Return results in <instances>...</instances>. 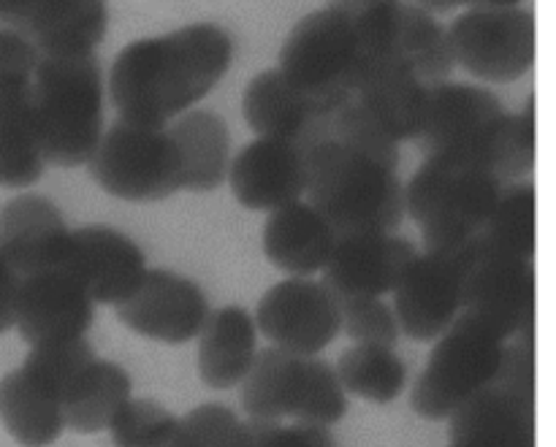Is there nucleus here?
Masks as SVG:
<instances>
[{"mask_svg":"<svg viewBox=\"0 0 556 447\" xmlns=\"http://www.w3.org/2000/svg\"><path fill=\"white\" fill-rule=\"evenodd\" d=\"M87 168L103 193L130 204L166 201L182 190V161L168 128L117 119L101 136Z\"/></svg>","mask_w":556,"mask_h":447,"instance_id":"1a4fd4ad","label":"nucleus"},{"mask_svg":"<svg viewBox=\"0 0 556 447\" xmlns=\"http://www.w3.org/2000/svg\"><path fill=\"white\" fill-rule=\"evenodd\" d=\"M334 139L383 166H400V141H394V136L375 119V114L356 95L348 98L334 112Z\"/></svg>","mask_w":556,"mask_h":447,"instance_id":"f704fd0d","label":"nucleus"},{"mask_svg":"<svg viewBox=\"0 0 556 447\" xmlns=\"http://www.w3.org/2000/svg\"><path fill=\"white\" fill-rule=\"evenodd\" d=\"M65 271L81 282L96 304H119L147 274L139 244L109 226H81L71 231Z\"/></svg>","mask_w":556,"mask_h":447,"instance_id":"f3484780","label":"nucleus"},{"mask_svg":"<svg viewBox=\"0 0 556 447\" xmlns=\"http://www.w3.org/2000/svg\"><path fill=\"white\" fill-rule=\"evenodd\" d=\"M231 60L233 38L215 22L139 38L114 58L109 95L125 123L166 128L215 90Z\"/></svg>","mask_w":556,"mask_h":447,"instance_id":"f257e3e1","label":"nucleus"},{"mask_svg":"<svg viewBox=\"0 0 556 447\" xmlns=\"http://www.w3.org/2000/svg\"><path fill=\"white\" fill-rule=\"evenodd\" d=\"M508 342L497 325L462 309L438 336L427 367L413 383L410 407L416 416L448 421L467 399L494 383Z\"/></svg>","mask_w":556,"mask_h":447,"instance_id":"423d86ee","label":"nucleus"},{"mask_svg":"<svg viewBox=\"0 0 556 447\" xmlns=\"http://www.w3.org/2000/svg\"><path fill=\"white\" fill-rule=\"evenodd\" d=\"M418 250L394 233H345L337 237L324 282L337 296H380L391 293Z\"/></svg>","mask_w":556,"mask_h":447,"instance_id":"6ab92c4d","label":"nucleus"},{"mask_svg":"<svg viewBox=\"0 0 556 447\" xmlns=\"http://www.w3.org/2000/svg\"><path fill=\"white\" fill-rule=\"evenodd\" d=\"M429 87L396 58V52L364 54L353 95L375 114L394 141H413L424 119Z\"/></svg>","mask_w":556,"mask_h":447,"instance_id":"4be33fe9","label":"nucleus"},{"mask_svg":"<svg viewBox=\"0 0 556 447\" xmlns=\"http://www.w3.org/2000/svg\"><path fill=\"white\" fill-rule=\"evenodd\" d=\"M71 228L47 195L25 193L0 206V253L20 277L63 269Z\"/></svg>","mask_w":556,"mask_h":447,"instance_id":"412c9836","label":"nucleus"},{"mask_svg":"<svg viewBox=\"0 0 556 447\" xmlns=\"http://www.w3.org/2000/svg\"><path fill=\"white\" fill-rule=\"evenodd\" d=\"M481 242L500 253L516 255V258L532 260L538 250V193L535 184L514 182L503 188L492 217L483 231L478 233Z\"/></svg>","mask_w":556,"mask_h":447,"instance_id":"2f4dec72","label":"nucleus"},{"mask_svg":"<svg viewBox=\"0 0 556 447\" xmlns=\"http://www.w3.org/2000/svg\"><path fill=\"white\" fill-rule=\"evenodd\" d=\"M117 320L134 334L161 345H188L199 336L210 302L199 282L168 269H147L144 280L119 304Z\"/></svg>","mask_w":556,"mask_h":447,"instance_id":"2eb2a0df","label":"nucleus"},{"mask_svg":"<svg viewBox=\"0 0 556 447\" xmlns=\"http://www.w3.org/2000/svg\"><path fill=\"white\" fill-rule=\"evenodd\" d=\"M130 391H134V383H130L128 369L106 361V358H96L85 369V374L76 380L74 388L65 394V429L81 434V437L106 432L114 416L130 399Z\"/></svg>","mask_w":556,"mask_h":447,"instance_id":"bb28decb","label":"nucleus"},{"mask_svg":"<svg viewBox=\"0 0 556 447\" xmlns=\"http://www.w3.org/2000/svg\"><path fill=\"white\" fill-rule=\"evenodd\" d=\"M448 421L451 447H535V336L510 340L494 383Z\"/></svg>","mask_w":556,"mask_h":447,"instance_id":"6e6552de","label":"nucleus"},{"mask_svg":"<svg viewBox=\"0 0 556 447\" xmlns=\"http://www.w3.org/2000/svg\"><path fill=\"white\" fill-rule=\"evenodd\" d=\"M114 447H193L182 418L152 399L130 396L106 429Z\"/></svg>","mask_w":556,"mask_h":447,"instance_id":"473e14b6","label":"nucleus"},{"mask_svg":"<svg viewBox=\"0 0 556 447\" xmlns=\"http://www.w3.org/2000/svg\"><path fill=\"white\" fill-rule=\"evenodd\" d=\"M500 193L503 182L486 168L427 157L405 184V215L421 226L424 247L454 250L483 231Z\"/></svg>","mask_w":556,"mask_h":447,"instance_id":"20e7f679","label":"nucleus"},{"mask_svg":"<svg viewBox=\"0 0 556 447\" xmlns=\"http://www.w3.org/2000/svg\"><path fill=\"white\" fill-rule=\"evenodd\" d=\"M470 244L472 239L454 250L418 253L391 291L396 323L413 342H434L462 312Z\"/></svg>","mask_w":556,"mask_h":447,"instance_id":"ddd939ff","label":"nucleus"},{"mask_svg":"<svg viewBox=\"0 0 556 447\" xmlns=\"http://www.w3.org/2000/svg\"><path fill=\"white\" fill-rule=\"evenodd\" d=\"M41 139L30 108V92L0 101V188H30L43 177Z\"/></svg>","mask_w":556,"mask_h":447,"instance_id":"c756f323","label":"nucleus"},{"mask_svg":"<svg viewBox=\"0 0 556 447\" xmlns=\"http://www.w3.org/2000/svg\"><path fill=\"white\" fill-rule=\"evenodd\" d=\"M58 5L60 0H0V25L30 38Z\"/></svg>","mask_w":556,"mask_h":447,"instance_id":"a19ab883","label":"nucleus"},{"mask_svg":"<svg viewBox=\"0 0 556 447\" xmlns=\"http://www.w3.org/2000/svg\"><path fill=\"white\" fill-rule=\"evenodd\" d=\"M253 320L271 347L318 356L340 334V304L324 280L288 277L261 296Z\"/></svg>","mask_w":556,"mask_h":447,"instance_id":"4468645a","label":"nucleus"},{"mask_svg":"<svg viewBox=\"0 0 556 447\" xmlns=\"http://www.w3.org/2000/svg\"><path fill=\"white\" fill-rule=\"evenodd\" d=\"M0 423L22 447H49L65 432L63 405L22 369L0 378Z\"/></svg>","mask_w":556,"mask_h":447,"instance_id":"a878e982","label":"nucleus"},{"mask_svg":"<svg viewBox=\"0 0 556 447\" xmlns=\"http://www.w3.org/2000/svg\"><path fill=\"white\" fill-rule=\"evenodd\" d=\"M345 394L358 396L369 405H391L407 385V367L394 347L353 345L334 367Z\"/></svg>","mask_w":556,"mask_h":447,"instance_id":"7c9ffc66","label":"nucleus"},{"mask_svg":"<svg viewBox=\"0 0 556 447\" xmlns=\"http://www.w3.org/2000/svg\"><path fill=\"white\" fill-rule=\"evenodd\" d=\"M456 65L486 81H516L535 65L538 22L525 9H470L448 27Z\"/></svg>","mask_w":556,"mask_h":447,"instance_id":"9b49d317","label":"nucleus"},{"mask_svg":"<svg viewBox=\"0 0 556 447\" xmlns=\"http://www.w3.org/2000/svg\"><path fill=\"white\" fill-rule=\"evenodd\" d=\"M304 193L337 237L394 233L405 220V182L396 168L383 166L337 139L307 152Z\"/></svg>","mask_w":556,"mask_h":447,"instance_id":"f03ea898","label":"nucleus"},{"mask_svg":"<svg viewBox=\"0 0 556 447\" xmlns=\"http://www.w3.org/2000/svg\"><path fill=\"white\" fill-rule=\"evenodd\" d=\"M389 3H396V0H329L331 9H340L351 16H362L367 14V11L380 9V5H389Z\"/></svg>","mask_w":556,"mask_h":447,"instance_id":"37998d69","label":"nucleus"},{"mask_svg":"<svg viewBox=\"0 0 556 447\" xmlns=\"http://www.w3.org/2000/svg\"><path fill=\"white\" fill-rule=\"evenodd\" d=\"M521 0H467L472 9H516Z\"/></svg>","mask_w":556,"mask_h":447,"instance_id":"a18cd8bd","label":"nucleus"},{"mask_svg":"<svg viewBox=\"0 0 556 447\" xmlns=\"http://www.w3.org/2000/svg\"><path fill=\"white\" fill-rule=\"evenodd\" d=\"M337 296V293H334ZM340 304V331L356 345L394 347L400 340V323L380 296H337Z\"/></svg>","mask_w":556,"mask_h":447,"instance_id":"e433bc0d","label":"nucleus"},{"mask_svg":"<svg viewBox=\"0 0 556 447\" xmlns=\"http://www.w3.org/2000/svg\"><path fill=\"white\" fill-rule=\"evenodd\" d=\"M248 423L253 447H337L334 434L329 426L318 423H269V421H244Z\"/></svg>","mask_w":556,"mask_h":447,"instance_id":"ea45409f","label":"nucleus"},{"mask_svg":"<svg viewBox=\"0 0 556 447\" xmlns=\"http://www.w3.org/2000/svg\"><path fill=\"white\" fill-rule=\"evenodd\" d=\"M98 356L90 342L85 336H76V340L47 342V345L30 347L20 369L30 374L38 385H43L63 405L65 394L74 388L76 380L85 374V369Z\"/></svg>","mask_w":556,"mask_h":447,"instance_id":"72a5a7b5","label":"nucleus"},{"mask_svg":"<svg viewBox=\"0 0 556 447\" xmlns=\"http://www.w3.org/2000/svg\"><path fill=\"white\" fill-rule=\"evenodd\" d=\"M96 318V302L71 271L49 269L22 277L16 296V331L30 347L85 336Z\"/></svg>","mask_w":556,"mask_h":447,"instance_id":"dca6fc26","label":"nucleus"},{"mask_svg":"<svg viewBox=\"0 0 556 447\" xmlns=\"http://www.w3.org/2000/svg\"><path fill=\"white\" fill-rule=\"evenodd\" d=\"M109 0H60L58 9L33 30L30 41L41 58L92 54L106 38Z\"/></svg>","mask_w":556,"mask_h":447,"instance_id":"c85d7f7f","label":"nucleus"},{"mask_svg":"<svg viewBox=\"0 0 556 447\" xmlns=\"http://www.w3.org/2000/svg\"><path fill=\"white\" fill-rule=\"evenodd\" d=\"M193 447H253L248 423L226 405H199L182 418Z\"/></svg>","mask_w":556,"mask_h":447,"instance_id":"4c0bfd02","label":"nucleus"},{"mask_svg":"<svg viewBox=\"0 0 556 447\" xmlns=\"http://www.w3.org/2000/svg\"><path fill=\"white\" fill-rule=\"evenodd\" d=\"M103 95L96 54L38 60L30 108L43 161L60 168L87 166L103 136Z\"/></svg>","mask_w":556,"mask_h":447,"instance_id":"7ed1b4c3","label":"nucleus"},{"mask_svg":"<svg viewBox=\"0 0 556 447\" xmlns=\"http://www.w3.org/2000/svg\"><path fill=\"white\" fill-rule=\"evenodd\" d=\"M503 119L505 108L494 92L462 81H440L427 90L421 128L413 144L424 157L472 163L494 174Z\"/></svg>","mask_w":556,"mask_h":447,"instance_id":"9d476101","label":"nucleus"},{"mask_svg":"<svg viewBox=\"0 0 556 447\" xmlns=\"http://www.w3.org/2000/svg\"><path fill=\"white\" fill-rule=\"evenodd\" d=\"M242 410L250 421H296L334 426L348 416V394L334 367L318 356L266 347L242 383Z\"/></svg>","mask_w":556,"mask_h":447,"instance_id":"39448f33","label":"nucleus"},{"mask_svg":"<svg viewBox=\"0 0 556 447\" xmlns=\"http://www.w3.org/2000/svg\"><path fill=\"white\" fill-rule=\"evenodd\" d=\"M334 242V228L318 209L302 201L269 212L264 226L266 260L291 277H313L324 271Z\"/></svg>","mask_w":556,"mask_h":447,"instance_id":"5701e85b","label":"nucleus"},{"mask_svg":"<svg viewBox=\"0 0 556 447\" xmlns=\"http://www.w3.org/2000/svg\"><path fill=\"white\" fill-rule=\"evenodd\" d=\"M182 161V190L212 193L220 188L231 166V136L223 117L206 108H188L168 128Z\"/></svg>","mask_w":556,"mask_h":447,"instance_id":"393cba45","label":"nucleus"},{"mask_svg":"<svg viewBox=\"0 0 556 447\" xmlns=\"http://www.w3.org/2000/svg\"><path fill=\"white\" fill-rule=\"evenodd\" d=\"M22 277L14 266L0 253V336L14 329L16 320V296H20Z\"/></svg>","mask_w":556,"mask_h":447,"instance_id":"79ce46f5","label":"nucleus"},{"mask_svg":"<svg viewBox=\"0 0 556 447\" xmlns=\"http://www.w3.org/2000/svg\"><path fill=\"white\" fill-rule=\"evenodd\" d=\"M410 3L421 5L429 14H448V11L459 9V5H467V0H410Z\"/></svg>","mask_w":556,"mask_h":447,"instance_id":"c03bdc74","label":"nucleus"},{"mask_svg":"<svg viewBox=\"0 0 556 447\" xmlns=\"http://www.w3.org/2000/svg\"><path fill=\"white\" fill-rule=\"evenodd\" d=\"M244 119L258 133V139H277L302 146H313L334 139V114L320 112L309 103L280 68L261 71L244 90Z\"/></svg>","mask_w":556,"mask_h":447,"instance_id":"a211bd4d","label":"nucleus"},{"mask_svg":"<svg viewBox=\"0 0 556 447\" xmlns=\"http://www.w3.org/2000/svg\"><path fill=\"white\" fill-rule=\"evenodd\" d=\"M538 103L535 95L525 103V108L516 114L505 112L503 128L497 141V161L494 174L500 182L521 179L535 168L538 155Z\"/></svg>","mask_w":556,"mask_h":447,"instance_id":"c9c22d12","label":"nucleus"},{"mask_svg":"<svg viewBox=\"0 0 556 447\" xmlns=\"http://www.w3.org/2000/svg\"><path fill=\"white\" fill-rule=\"evenodd\" d=\"M231 193L244 209L275 212L304 195L307 152L277 139H255L228 166Z\"/></svg>","mask_w":556,"mask_h":447,"instance_id":"aec40b11","label":"nucleus"},{"mask_svg":"<svg viewBox=\"0 0 556 447\" xmlns=\"http://www.w3.org/2000/svg\"><path fill=\"white\" fill-rule=\"evenodd\" d=\"M362 63L356 22L331 5L302 16L280 49V74L326 114H334L353 95Z\"/></svg>","mask_w":556,"mask_h":447,"instance_id":"0eeeda50","label":"nucleus"},{"mask_svg":"<svg viewBox=\"0 0 556 447\" xmlns=\"http://www.w3.org/2000/svg\"><path fill=\"white\" fill-rule=\"evenodd\" d=\"M195 340H199L201 383L212 391L237 388L258 353L255 320L239 304L210 309Z\"/></svg>","mask_w":556,"mask_h":447,"instance_id":"b1692460","label":"nucleus"},{"mask_svg":"<svg viewBox=\"0 0 556 447\" xmlns=\"http://www.w3.org/2000/svg\"><path fill=\"white\" fill-rule=\"evenodd\" d=\"M394 52L427 87L448 81L456 68L448 27L410 0H402L396 11Z\"/></svg>","mask_w":556,"mask_h":447,"instance_id":"cd10ccee","label":"nucleus"},{"mask_svg":"<svg viewBox=\"0 0 556 447\" xmlns=\"http://www.w3.org/2000/svg\"><path fill=\"white\" fill-rule=\"evenodd\" d=\"M41 52L22 33L0 25V101L30 92Z\"/></svg>","mask_w":556,"mask_h":447,"instance_id":"58836bf2","label":"nucleus"},{"mask_svg":"<svg viewBox=\"0 0 556 447\" xmlns=\"http://www.w3.org/2000/svg\"><path fill=\"white\" fill-rule=\"evenodd\" d=\"M538 280L532 260L500 253L481 239H472L470 264L462 285V309L481 315L508 340L535 336Z\"/></svg>","mask_w":556,"mask_h":447,"instance_id":"f8f14e48","label":"nucleus"}]
</instances>
